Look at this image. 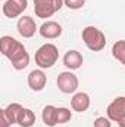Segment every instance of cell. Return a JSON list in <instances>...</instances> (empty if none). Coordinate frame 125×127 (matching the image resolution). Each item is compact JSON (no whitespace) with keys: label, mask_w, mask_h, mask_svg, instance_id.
Masks as SVG:
<instances>
[{"label":"cell","mask_w":125,"mask_h":127,"mask_svg":"<svg viewBox=\"0 0 125 127\" xmlns=\"http://www.w3.org/2000/svg\"><path fill=\"white\" fill-rule=\"evenodd\" d=\"M41 118H43V123L49 127H55L58 124V108L53 106V105H47L43 108V112H41Z\"/></svg>","instance_id":"obj_14"},{"label":"cell","mask_w":125,"mask_h":127,"mask_svg":"<svg viewBox=\"0 0 125 127\" xmlns=\"http://www.w3.org/2000/svg\"><path fill=\"white\" fill-rule=\"evenodd\" d=\"M59 58V50L55 44L52 43H46L43 44L41 47H38V50L35 52L34 55V59L35 64L41 68V69H46V68H52L56 61Z\"/></svg>","instance_id":"obj_1"},{"label":"cell","mask_w":125,"mask_h":127,"mask_svg":"<svg viewBox=\"0 0 125 127\" xmlns=\"http://www.w3.org/2000/svg\"><path fill=\"white\" fill-rule=\"evenodd\" d=\"M106 112H107V118L110 121L119 123L125 117V96H118L116 99H113L109 103Z\"/></svg>","instance_id":"obj_8"},{"label":"cell","mask_w":125,"mask_h":127,"mask_svg":"<svg viewBox=\"0 0 125 127\" xmlns=\"http://www.w3.org/2000/svg\"><path fill=\"white\" fill-rule=\"evenodd\" d=\"M27 81H28V86H30L31 90H34V92H41L46 87L47 75L41 69H32L31 72L28 74Z\"/></svg>","instance_id":"obj_10"},{"label":"cell","mask_w":125,"mask_h":127,"mask_svg":"<svg viewBox=\"0 0 125 127\" xmlns=\"http://www.w3.org/2000/svg\"><path fill=\"white\" fill-rule=\"evenodd\" d=\"M83 62H84V58H83V55L78 50H68L63 55V65L69 71H74V69L81 68Z\"/></svg>","instance_id":"obj_12"},{"label":"cell","mask_w":125,"mask_h":127,"mask_svg":"<svg viewBox=\"0 0 125 127\" xmlns=\"http://www.w3.org/2000/svg\"><path fill=\"white\" fill-rule=\"evenodd\" d=\"M65 4L63 0H34V12L35 16L46 19L50 18L53 13H56L58 10L62 9Z\"/></svg>","instance_id":"obj_3"},{"label":"cell","mask_w":125,"mask_h":127,"mask_svg":"<svg viewBox=\"0 0 125 127\" xmlns=\"http://www.w3.org/2000/svg\"><path fill=\"white\" fill-rule=\"evenodd\" d=\"M112 55L115 59L125 65V40H118L112 46Z\"/></svg>","instance_id":"obj_17"},{"label":"cell","mask_w":125,"mask_h":127,"mask_svg":"<svg viewBox=\"0 0 125 127\" xmlns=\"http://www.w3.org/2000/svg\"><path fill=\"white\" fill-rule=\"evenodd\" d=\"M83 40H84L85 46L93 52H100L106 46L104 32L96 27H91V25H88L83 30Z\"/></svg>","instance_id":"obj_2"},{"label":"cell","mask_w":125,"mask_h":127,"mask_svg":"<svg viewBox=\"0 0 125 127\" xmlns=\"http://www.w3.org/2000/svg\"><path fill=\"white\" fill-rule=\"evenodd\" d=\"M71 118H72V114H71V111L68 108H65V106L58 108V124H65Z\"/></svg>","instance_id":"obj_18"},{"label":"cell","mask_w":125,"mask_h":127,"mask_svg":"<svg viewBox=\"0 0 125 127\" xmlns=\"http://www.w3.org/2000/svg\"><path fill=\"white\" fill-rule=\"evenodd\" d=\"M24 49H25V46H24L21 41L15 40L13 37H10V35H3V37L0 38V50H1V55L6 56L9 61H10L16 53H19V52L24 50Z\"/></svg>","instance_id":"obj_4"},{"label":"cell","mask_w":125,"mask_h":127,"mask_svg":"<svg viewBox=\"0 0 125 127\" xmlns=\"http://www.w3.org/2000/svg\"><path fill=\"white\" fill-rule=\"evenodd\" d=\"M90 103H91L90 96L87 95L85 92H78V93H75V95L72 96V99H71V106L77 112L87 111L90 108Z\"/></svg>","instance_id":"obj_13"},{"label":"cell","mask_w":125,"mask_h":127,"mask_svg":"<svg viewBox=\"0 0 125 127\" xmlns=\"http://www.w3.org/2000/svg\"><path fill=\"white\" fill-rule=\"evenodd\" d=\"M58 87L62 93H74L78 89V77L71 71H63L58 75Z\"/></svg>","instance_id":"obj_5"},{"label":"cell","mask_w":125,"mask_h":127,"mask_svg":"<svg viewBox=\"0 0 125 127\" xmlns=\"http://www.w3.org/2000/svg\"><path fill=\"white\" fill-rule=\"evenodd\" d=\"M16 28H18V32H19L24 38H31L32 35L37 32V30H38L35 21L32 19L31 16H21V18L18 19Z\"/></svg>","instance_id":"obj_9"},{"label":"cell","mask_w":125,"mask_h":127,"mask_svg":"<svg viewBox=\"0 0 125 127\" xmlns=\"http://www.w3.org/2000/svg\"><path fill=\"white\" fill-rule=\"evenodd\" d=\"M65 6L72 9V10H77V9H81L84 4H85V0H63Z\"/></svg>","instance_id":"obj_19"},{"label":"cell","mask_w":125,"mask_h":127,"mask_svg":"<svg viewBox=\"0 0 125 127\" xmlns=\"http://www.w3.org/2000/svg\"><path fill=\"white\" fill-rule=\"evenodd\" d=\"M10 62H12V66H13L15 69H18V71L27 68L28 64H30V55H28L27 49H24V50H21L19 53H16V55L10 59Z\"/></svg>","instance_id":"obj_16"},{"label":"cell","mask_w":125,"mask_h":127,"mask_svg":"<svg viewBox=\"0 0 125 127\" xmlns=\"http://www.w3.org/2000/svg\"><path fill=\"white\" fill-rule=\"evenodd\" d=\"M118 124H119L121 127H125V117L122 118V120H121V121H119V123H118Z\"/></svg>","instance_id":"obj_21"},{"label":"cell","mask_w":125,"mask_h":127,"mask_svg":"<svg viewBox=\"0 0 125 127\" xmlns=\"http://www.w3.org/2000/svg\"><path fill=\"white\" fill-rule=\"evenodd\" d=\"M22 109V105L13 102V103H9L6 108L1 109L0 112V118H1V127H9L12 124H16L18 121V115H19V111Z\"/></svg>","instance_id":"obj_7"},{"label":"cell","mask_w":125,"mask_h":127,"mask_svg":"<svg viewBox=\"0 0 125 127\" xmlns=\"http://www.w3.org/2000/svg\"><path fill=\"white\" fill-rule=\"evenodd\" d=\"M94 127H112V123L106 117H97L94 120Z\"/></svg>","instance_id":"obj_20"},{"label":"cell","mask_w":125,"mask_h":127,"mask_svg":"<svg viewBox=\"0 0 125 127\" xmlns=\"http://www.w3.org/2000/svg\"><path fill=\"white\" fill-rule=\"evenodd\" d=\"M28 7V0H4L3 3V15L6 18H18Z\"/></svg>","instance_id":"obj_6"},{"label":"cell","mask_w":125,"mask_h":127,"mask_svg":"<svg viewBox=\"0 0 125 127\" xmlns=\"http://www.w3.org/2000/svg\"><path fill=\"white\" fill-rule=\"evenodd\" d=\"M16 124H19L21 127H32L35 124V114L32 112L31 109L22 106V109L19 111Z\"/></svg>","instance_id":"obj_15"},{"label":"cell","mask_w":125,"mask_h":127,"mask_svg":"<svg viewBox=\"0 0 125 127\" xmlns=\"http://www.w3.org/2000/svg\"><path fill=\"white\" fill-rule=\"evenodd\" d=\"M38 32H40L41 37L49 38V40L58 38L62 34V25L58 24V22H55V21H47V22L41 24V27L38 28Z\"/></svg>","instance_id":"obj_11"}]
</instances>
